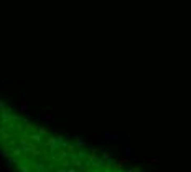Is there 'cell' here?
Masks as SVG:
<instances>
[{
    "instance_id": "obj_7",
    "label": "cell",
    "mask_w": 191,
    "mask_h": 172,
    "mask_svg": "<svg viewBox=\"0 0 191 172\" xmlns=\"http://www.w3.org/2000/svg\"><path fill=\"white\" fill-rule=\"evenodd\" d=\"M38 132H40V134H46L48 129H46V127H41V129H38Z\"/></svg>"
},
{
    "instance_id": "obj_8",
    "label": "cell",
    "mask_w": 191,
    "mask_h": 172,
    "mask_svg": "<svg viewBox=\"0 0 191 172\" xmlns=\"http://www.w3.org/2000/svg\"><path fill=\"white\" fill-rule=\"evenodd\" d=\"M101 165H102V159H99L97 162H94V167H101Z\"/></svg>"
},
{
    "instance_id": "obj_6",
    "label": "cell",
    "mask_w": 191,
    "mask_h": 172,
    "mask_svg": "<svg viewBox=\"0 0 191 172\" xmlns=\"http://www.w3.org/2000/svg\"><path fill=\"white\" fill-rule=\"evenodd\" d=\"M145 161H147V162H150V164H158V162H160L157 157H152V159H145Z\"/></svg>"
},
{
    "instance_id": "obj_5",
    "label": "cell",
    "mask_w": 191,
    "mask_h": 172,
    "mask_svg": "<svg viewBox=\"0 0 191 172\" xmlns=\"http://www.w3.org/2000/svg\"><path fill=\"white\" fill-rule=\"evenodd\" d=\"M76 144L82 149V139H81V136H79V134H76Z\"/></svg>"
},
{
    "instance_id": "obj_3",
    "label": "cell",
    "mask_w": 191,
    "mask_h": 172,
    "mask_svg": "<svg viewBox=\"0 0 191 172\" xmlns=\"http://www.w3.org/2000/svg\"><path fill=\"white\" fill-rule=\"evenodd\" d=\"M38 116H40V118H43V119H46V121H53V119H54V116H53L51 113H46V114H45V113H40Z\"/></svg>"
},
{
    "instance_id": "obj_4",
    "label": "cell",
    "mask_w": 191,
    "mask_h": 172,
    "mask_svg": "<svg viewBox=\"0 0 191 172\" xmlns=\"http://www.w3.org/2000/svg\"><path fill=\"white\" fill-rule=\"evenodd\" d=\"M91 137H92V141H102V134H97V132H91Z\"/></svg>"
},
{
    "instance_id": "obj_1",
    "label": "cell",
    "mask_w": 191,
    "mask_h": 172,
    "mask_svg": "<svg viewBox=\"0 0 191 172\" xmlns=\"http://www.w3.org/2000/svg\"><path fill=\"white\" fill-rule=\"evenodd\" d=\"M122 154H124V159L130 161V159H135L133 157V149H132V142L130 139H124V144H122Z\"/></svg>"
},
{
    "instance_id": "obj_2",
    "label": "cell",
    "mask_w": 191,
    "mask_h": 172,
    "mask_svg": "<svg viewBox=\"0 0 191 172\" xmlns=\"http://www.w3.org/2000/svg\"><path fill=\"white\" fill-rule=\"evenodd\" d=\"M18 106H20V109H22L23 113H27V111H28V104H27V99H25V98H23V99H20Z\"/></svg>"
},
{
    "instance_id": "obj_9",
    "label": "cell",
    "mask_w": 191,
    "mask_h": 172,
    "mask_svg": "<svg viewBox=\"0 0 191 172\" xmlns=\"http://www.w3.org/2000/svg\"><path fill=\"white\" fill-rule=\"evenodd\" d=\"M127 172H140V167H138V165H137V167H135V169H128Z\"/></svg>"
}]
</instances>
